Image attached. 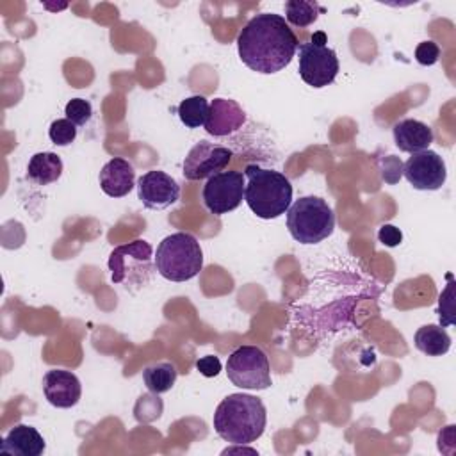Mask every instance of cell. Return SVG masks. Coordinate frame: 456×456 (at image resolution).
<instances>
[{
	"instance_id": "obj_23",
	"label": "cell",
	"mask_w": 456,
	"mask_h": 456,
	"mask_svg": "<svg viewBox=\"0 0 456 456\" xmlns=\"http://www.w3.org/2000/svg\"><path fill=\"white\" fill-rule=\"evenodd\" d=\"M447 287L444 289V292L438 297V317H440V326H451L456 322L454 317V281H452V274H447Z\"/></svg>"
},
{
	"instance_id": "obj_3",
	"label": "cell",
	"mask_w": 456,
	"mask_h": 456,
	"mask_svg": "<svg viewBox=\"0 0 456 456\" xmlns=\"http://www.w3.org/2000/svg\"><path fill=\"white\" fill-rule=\"evenodd\" d=\"M244 173L248 178L244 200L256 217L276 219L289 210L292 183L283 173L253 164L246 166Z\"/></svg>"
},
{
	"instance_id": "obj_18",
	"label": "cell",
	"mask_w": 456,
	"mask_h": 456,
	"mask_svg": "<svg viewBox=\"0 0 456 456\" xmlns=\"http://www.w3.org/2000/svg\"><path fill=\"white\" fill-rule=\"evenodd\" d=\"M62 175V160L57 153L39 151L34 153L27 166V178L36 185H48Z\"/></svg>"
},
{
	"instance_id": "obj_27",
	"label": "cell",
	"mask_w": 456,
	"mask_h": 456,
	"mask_svg": "<svg viewBox=\"0 0 456 456\" xmlns=\"http://www.w3.org/2000/svg\"><path fill=\"white\" fill-rule=\"evenodd\" d=\"M378 239L381 244L388 246V248H395L397 244H401L403 240V233L399 228H395L394 224H383L378 230Z\"/></svg>"
},
{
	"instance_id": "obj_13",
	"label": "cell",
	"mask_w": 456,
	"mask_h": 456,
	"mask_svg": "<svg viewBox=\"0 0 456 456\" xmlns=\"http://www.w3.org/2000/svg\"><path fill=\"white\" fill-rule=\"evenodd\" d=\"M43 394L55 408H71L82 395L80 379L64 369H52L43 376Z\"/></svg>"
},
{
	"instance_id": "obj_7",
	"label": "cell",
	"mask_w": 456,
	"mask_h": 456,
	"mask_svg": "<svg viewBox=\"0 0 456 456\" xmlns=\"http://www.w3.org/2000/svg\"><path fill=\"white\" fill-rule=\"evenodd\" d=\"M324 32H317L308 43L297 46L299 50V77L305 84L321 89L330 86L338 73V57L333 48L326 46Z\"/></svg>"
},
{
	"instance_id": "obj_4",
	"label": "cell",
	"mask_w": 456,
	"mask_h": 456,
	"mask_svg": "<svg viewBox=\"0 0 456 456\" xmlns=\"http://www.w3.org/2000/svg\"><path fill=\"white\" fill-rule=\"evenodd\" d=\"M159 274L169 281H187L203 267V251L194 235L176 232L160 240L155 255Z\"/></svg>"
},
{
	"instance_id": "obj_11",
	"label": "cell",
	"mask_w": 456,
	"mask_h": 456,
	"mask_svg": "<svg viewBox=\"0 0 456 456\" xmlns=\"http://www.w3.org/2000/svg\"><path fill=\"white\" fill-rule=\"evenodd\" d=\"M404 178L417 191H436L445 183L447 169L444 159L433 150L411 153L403 167Z\"/></svg>"
},
{
	"instance_id": "obj_8",
	"label": "cell",
	"mask_w": 456,
	"mask_h": 456,
	"mask_svg": "<svg viewBox=\"0 0 456 456\" xmlns=\"http://www.w3.org/2000/svg\"><path fill=\"white\" fill-rule=\"evenodd\" d=\"M226 376L248 390H265L271 387V367L267 354L256 346H240L226 360Z\"/></svg>"
},
{
	"instance_id": "obj_9",
	"label": "cell",
	"mask_w": 456,
	"mask_h": 456,
	"mask_svg": "<svg viewBox=\"0 0 456 456\" xmlns=\"http://www.w3.org/2000/svg\"><path fill=\"white\" fill-rule=\"evenodd\" d=\"M244 189L246 183L240 171L216 173L203 187V203L216 216L228 214L242 203Z\"/></svg>"
},
{
	"instance_id": "obj_16",
	"label": "cell",
	"mask_w": 456,
	"mask_h": 456,
	"mask_svg": "<svg viewBox=\"0 0 456 456\" xmlns=\"http://www.w3.org/2000/svg\"><path fill=\"white\" fill-rule=\"evenodd\" d=\"M0 451L14 456H39L45 451V438L36 428L16 424L5 435Z\"/></svg>"
},
{
	"instance_id": "obj_19",
	"label": "cell",
	"mask_w": 456,
	"mask_h": 456,
	"mask_svg": "<svg viewBox=\"0 0 456 456\" xmlns=\"http://www.w3.org/2000/svg\"><path fill=\"white\" fill-rule=\"evenodd\" d=\"M413 344L428 356H442L451 349V337L442 326L426 324L415 331Z\"/></svg>"
},
{
	"instance_id": "obj_12",
	"label": "cell",
	"mask_w": 456,
	"mask_h": 456,
	"mask_svg": "<svg viewBox=\"0 0 456 456\" xmlns=\"http://www.w3.org/2000/svg\"><path fill=\"white\" fill-rule=\"evenodd\" d=\"M137 196L146 208L162 210L180 198V185L167 173L151 169L137 180Z\"/></svg>"
},
{
	"instance_id": "obj_2",
	"label": "cell",
	"mask_w": 456,
	"mask_h": 456,
	"mask_svg": "<svg viewBox=\"0 0 456 456\" xmlns=\"http://www.w3.org/2000/svg\"><path fill=\"white\" fill-rule=\"evenodd\" d=\"M267 413L262 399L249 394L226 395L214 411V429L228 444L248 445L262 436Z\"/></svg>"
},
{
	"instance_id": "obj_21",
	"label": "cell",
	"mask_w": 456,
	"mask_h": 456,
	"mask_svg": "<svg viewBox=\"0 0 456 456\" xmlns=\"http://www.w3.org/2000/svg\"><path fill=\"white\" fill-rule=\"evenodd\" d=\"M208 107H210V103H208V100L205 96H201V94L189 96V98L182 100L180 105H178L180 121L187 128H200L207 121Z\"/></svg>"
},
{
	"instance_id": "obj_6",
	"label": "cell",
	"mask_w": 456,
	"mask_h": 456,
	"mask_svg": "<svg viewBox=\"0 0 456 456\" xmlns=\"http://www.w3.org/2000/svg\"><path fill=\"white\" fill-rule=\"evenodd\" d=\"M151 246L142 239L114 248L109 256L112 283H119L134 290L144 287L157 271V267L151 262Z\"/></svg>"
},
{
	"instance_id": "obj_10",
	"label": "cell",
	"mask_w": 456,
	"mask_h": 456,
	"mask_svg": "<svg viewBox=\"0 0 456 456\" xmlns=\"http://www.w3.org/2000/svg\"><path fill=\"white\" fill-rule=\"evenodd\" d=\"M232 157V150L208 141H200L189 150L183 160V176L187 180L210 178L216 173H221L230 164Z\"/></svg>"
},
{
	"instance_id": "obj_15",
	"label": "cell",
	"mask_w": 456,
	"mask_h": 456,
	"mask_svg": "<svg viewBox=\"0 0 456 456\" xmlns=\"http://www.w3.org/2000/svg\"><path fill=\"white\" fill-rule=\"evenodd\" d=\"M98 180H100L102 191L107 196H110V198H123L134 187L135 171H134V166L128 160H125L121 157H114L112 160H109L102 167Z\"/></svg>"
},
{
	"instance_id": "obj_20",
	"label": "cell",
	"mask_w": 456,
	"mask_h": 456,
	"mask_svg": "<svg viewBox=\"0 0 456 456\" xmlns=\"http://www.w3.org/2000/svg\"><path fill=\"white\" fill-rule=\"evenodd\" d=\"M176 367L169 362H159L153 365H148L142 370V381L146 388L153 394H164L169 392L176 381Z\"/></svg>"
},
{
	"instance_id": "obj_22",
	"label": "cell",
	"mask_w": 456,
	"mask_h": 456,
	"mask_svg": "<svg viewBox=\"0 0 456 456\" xmlns=\"http://www.w3.org/2000/svg\"><path fill=\"white\" fill-rule=\"evenodd\" d=\"M321 12H324V7H321L317 2H312V0L285 2V18L289 23H292L296 27L312 25Z\"/></svg>"
},
{
	"instance_id": "obj_24",
	"label": "cell",
	"mask_w": 456,
	"mask_h": 456,
	"mask_svg": "<svg viewBox=\"0 0 456 456\" xmlns=\"http://www.w3.org/2000/svg\"><path fill=\"white\" fill-rule=\"evenodd\" d=\"M48 137L57 146H68L77 137V125L71 123L68 118L55 119L48 128Z\"/></svg>"
},
{
	"instance_id": "obj_26",
	"label": "cell",
	"mask_w": 456,
	"mask_h": 456,
	"mask_svg": "<svg viewBox=\"0 0 456 456\" xmlns=\"http://www.w3.org/2000/svg\"><path fill=\"white\" fill-rule=\"evenodd\" d=\"M440 57V46L435 41H422L415 48V59L422 66H433L438 62Z\"/></svg>"
},
{
	"instance_id": "obj_25",
	"label": "cell",
	"mask_w": 456,
	"mask_h": 456,
	"mask_svg": "<svg viewBox=\"0 0 456 456\" xmlns=\"http://www.w3.org/2000/svg\"><path fill=\"white\" fill-rule=\"evenodd\" d=\"M64 114H66V118H68L71 123H75L77 126H82V125H86V123L91 119V116H93V107H91V103H89L87 100H84V98H73V100H69V102L66 103Z\"/></svg>"
},
{
	"instance_id": "obj_28",
	"label": "cell",
	"mask_w": 456,
	"mask_h": 456,
	"mask_svg": "<svg viewBox=\"0 0 456 456\" xmlns=\"http://www.w3.org/2000/svg\"><path fill=\"white\" fill-rule=\"evenodd\" d=\"M196 369L205 378H214L221 370V360L217 356H214V354H207V356H203V358H200L196 362Z\"/></svg>"
},
{
	"instance_id": "obj_1",
	"label": "cell",
	"mask_w": 456,
	"mask_h": 456,
	"mask_svg": "<svg viewBox=\"0 0 456 456\" xmlns=\"http://www.w3.org/2000/svg\"><path fill=\"white\" fill-rule=\"evenodd\" d=\"M297 37L283 16L260 12L237 36L240 61L262 75L278 73L290 64L297 52Z\"/></svg>"
},
{
	"instance_id": "obj_5",
	"label": "cell",
	"mask_w": 456,
	"mask_h": 456,
	"mask_svg": "<svg viewBox=\"0 0 456 456\" xmlns=\"http://www.w3.org/2000/svg\"><path fill=\"white\" fill-rule=\"evenodd\" d=\"M287 228L299 244H317L335 230V214L319 196H303L287 210Z\"/></svg>"
},
{
	"instance_id": "obj_17",
	"label": "cell",
	"mask_w": 456,
	"mask_h": 456,
	"mask_svg": "<svg viewBox=\"0 0 456 456\" xmlns=\"http://www.w3.org/2000/svg\"><path fill=\"white\" fill-rule=\"evenodd\" d=\"M394 142L401 151L417 153L433 142V130L419 119H403L394 125Z\"/></svg>"
},
{
	"instance_id": "obj_14",
	"label": "cell",
	"mask_w": 456,
	"mask_h": 456,
	"mask_svg": "<svg viewBox=\"0 0 456 456\" xmlns=\"http://www.w3.org/2000/svg\"><path fill=\"white\" fill-rule=\"evenodd\" d=\"M246 123L244 109L230 98H214L208 107L205 130L214 137H224L237 132Z\"/></svg>"
}]
</instances>
